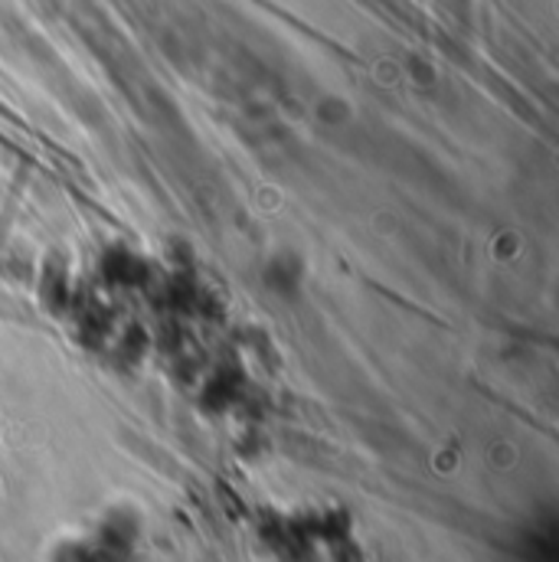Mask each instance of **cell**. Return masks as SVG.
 <instances>
[{"mask_svg": "<svg viewBox=\"0 0 559 562\" xmlns=\"http://www.w3.org/2000/svg\"><path fill=\"white\" fill-rule=\"evenodd\" d=\"M190 284L157 252L109 243L76 252L49 281L43 304L63 337L109 370H138L164 350Z\"/></svg>", "mask_w": 559, "mask_h": 562, "instance_id": "cell-1", "label": "cell"}, {"mask_svg": "<svg viewBox=\"0 0 559 562\" xmlns=\"http://www.w3.org/2000/svg\"><path fill=\"white\" fill-rule=\"evenodd\" d=\"M256 540L272 562H367L354 514L324 501L266 507Z\"/></svg>", "mask_w": 559, "mask_h": 562, "instance_id": "cell-2", "label": "cell"}, {"mask_svg": "<svg viewBox=\"0 0 559 562\" xmlns=\"http://www.w3.org/2000/svg\"><path fill=\"white\" fill-rule=\"evenodd\" d=\"M144 524L135 510L115 504L69 524L49 547L46 562H138Z\"/></svg>", "mask_w": 559, "mask_h": 562, "instance_id": "cell-3", "label": "cell"}, {"mask_svg": "<svg viewBox=\"0 0 559 562\" xmlns=\"http://www.w3.org/2000/svg\"><path fill=\"white\" fill-rule=\"evenodd\" d=\"M0 451H3V422H0Z\"/></svg>", "mask_w": 559, "mask_h": 562, "instance_id": "cell-4", "label": "cell"}]
</instances>
